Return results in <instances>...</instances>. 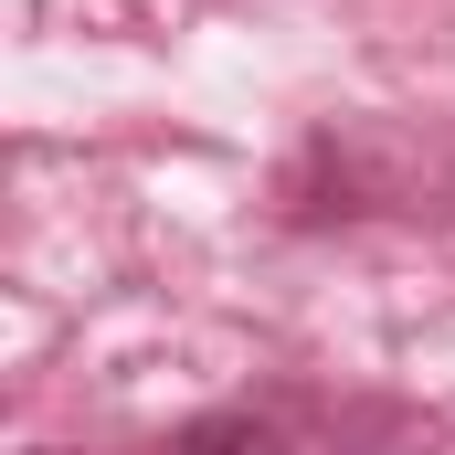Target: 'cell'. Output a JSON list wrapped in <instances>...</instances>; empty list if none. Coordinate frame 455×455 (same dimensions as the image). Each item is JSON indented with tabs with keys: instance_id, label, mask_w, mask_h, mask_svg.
Wrapping results in <instances>:
<instances>
[{
	"instance_id": "6da1fadb",
	"label": "cell",
	"mask_w": 455,
	"mask_h": 455,
	"mask_svg": "<svg viewBox=\"0 0 455 455\" xmlns=\"http://www.w3.org/2000/svg\"><path fill=\"white\" fill-rule=\"evenodd\" d=\"M170 455H297L275 424H254V413H202V424H180Z\"/></svg>"
}]
</instances>
